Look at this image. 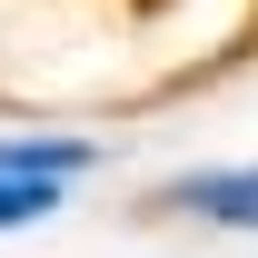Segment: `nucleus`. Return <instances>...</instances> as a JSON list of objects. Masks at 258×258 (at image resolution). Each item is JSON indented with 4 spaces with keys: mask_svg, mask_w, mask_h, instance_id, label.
Segmentation results:
<instances>
[{
    "mask_svg": "<svg viewBox=\"0 0 258 258\" xmlns=\"http://www.w3.org/2000/svg\"><path fill=\"white\" fill-rule=\"evenodd\" d=\"M159 209H169V219H199V228H228V238H258V159L189 169V179L159 189Z\"/></svg>",
    "mask_w": 258,
    "mask_h": 258,
    "instance_id": "nucleus-2",
    "label": "nucleus"
},
{
    "mask_svg": "<svg viewBox=\"0 0 258 258\" xmlns=\"http://www.w3.org/2000/svg\"><path fill=\"white\" fill-rule=\"evenodd\" d=\"M90 169H99V139H80V129H20V139H0V238L60 219Z\"/></svg>",
    "mask_w": 258,
    "mask_h": 258,
    "instance_id": "nucleus-1",
    "label": "nucleus"
}]
</instances>
